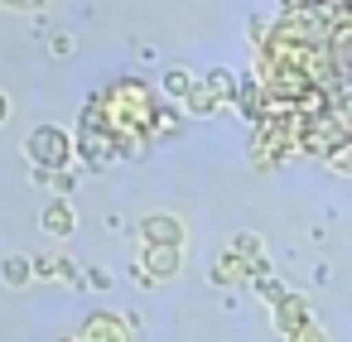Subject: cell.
Segmentation results:
<instances>
[{"mask_svg":"<svg viewBox=\"0 0 352 342\" xmlns=\"http://www.w3.org/2000/svg\"><path fill=\"white\" fill-rule=\"evenodd\" d=\"M107 121H111V130L126 140V145H135V135L140 130H150V121H155V102H150V87H140V82H116L111 92H107Z\"/></svg>","mask_w":352,"mask_h":342,"instance_id":"1","label":"cell"},{"mask_svg":"<svg viewBox=\"0 0 352 342\" xmlns=\"http://www.w3.org/2000/svg\"><path fill=\"white\" fill-rule=\"evenodd\" d=\"M25 150L34 155V164H44V169H58V164H68V155H73V140H68L63 130L44 126V130H34V135H30V145H25Z\"/></svg>","mask_w":352,"mask_h":342,"instance_id":"2","label":"cell"},{"mask_svg":"<svg viewBox=\"0 0 352 342\" xmlns=\"http://www.w3.org/2000/svg\"><path fill=\"white\" fill-rule=\"evenodd\" d=\"M82 342H131L126 337V323L111 318V313H92L87 328H82Z\"/></svg>","mask_w":352,"mask_h":342,"instance_id":"3","label":"cell"},{"mask_svg":"<svg viewBox=\"0 0 352 342\" xmlns=\"http://www.w3.org/2000/svg\"><path fill=\"white\" fill-rule=\"evenodd\" d=\"M145 241L150 246H179V222L174 217H145Z\"/></svg>","mask_w":352,"mask_h":342,"instance_id":"4","label":"cell"},{"mask_svg":"<svg viewBox=\"0 0 352 342\" xmlns=\"http://www.w3.org/2000/svg\"><path fill=\"white\" fill-rule=\"evenodd\" d=\"M73 207L68 203H49L44 207V231H54V236H73Z\"/></svg>","mask_w":352,"mask_h":342,"instance_id":"5","label":"cell"},{"mask_svg":"<svg viewBox=\"0 0 352 342\" xmlns=\"http://www.w3.org/2000/svg\"><path fill=\"white\" fill-rule=\"evenodd\" d=\"M145 270H155V275H174V270H179V246H150Z\"/></svg>","mask_w":352,"mask_h":342,"instance_id":"6","label":"cell"},{"mask_svg":"<svg viewBox=\"0 0 352 342\" xmlns=\"http://www.w3.org/2000/svg\"><path fill=\"white\" fill-rule=\"evenodd\" d=\"M275 323H280L285 332H299V328L309 323V313H304V304H299V299H280V308H275Z\"/></svg>","mask_w":352,"mask_h":342,"instance_id":"7","label":"cell"},{"mask_svg":"<svg viewBox=\"0 0 352 342\" xmlns=\"http://www.w3.org/2000/svg\"><path fill=\"white\" fill-rule=\"evenodd\" d=\"M164 92L169 97H184V92H193V78L184 68H174V73H164Z\"/></svg>","mask_w":352,"mask_h":342,"instance_id":"8","label":"cell"},{"mask_svg":"<svg viewBox=\"0 0 352 342\" xmlns=\"http://www.w3.org/2000/svg\"><path fill=\"white\" fill-rule=\"evenodd\" d=\"M328 164H333V169H342V174H352V135H342V140H338V150L328 155Z\"/></svg>","mask_w":352,"mask_h":342,"instance_id":"9","label":"cell"},{"mask_svg":"<svg viewBox=\"0 0 352 342\" xmlns=\"http://www.w3.org/2000/svg\"><path fill=\"white\" fill-rule=\"evenodd\" d=\"M6 280H10V284H25V280H30V260H25V255L6 260Z\"/></svg>","mask_w":352,"mask_h":342,"instance_id":"10","label":"cell"},{"mask_svg":"<svg viewBox=\"0 0 352 342\" xmlns=\"http://www.w3.org/2000/svg\"><path fill=\"white\" fill-rule=\"evenodd\" d=\"M289 342H323V332H318L314 323H304L299 332H289Z\"/></svg>","mask_w":352,"mask_h":342,"instance_id":"11","label":"cell"},{"mask_svg":"<svg viewBox=\"0 0 352 342\" xmlns=\"http://www.w3.org/2000/svg\"><path fill=\"white\" fill-rule=\"evenodd\" d=\"M289 10H309V5H342V0H285Z\"/></svg>","mask_w":352,"mask_h":342,"instance_id":"12","label":"cell"},{"mask_svg":"<svg viewBox=\"0 0 352 342\" xmlns=\"http://www.w3.org/2000/svg\"><path fill=\"white\" fill-rule=\"evenodd\" d=\"M0 5H15V10H39V5H49V0H0Z\"/></svg>","mask_w":352,"mask_h":342,"instance_id":"13","label":"cell"},{"mask_svg":"<svg viewBox=\"0 0 352 342\" xmlns=\"http://www.w3.org/2000/svg\"><path fill=\"white\" fill-rule=\"evenodd\" d=\"M6 111H10V106H6V97H0V121H6Z\"/></svg>","mask_w":352,"mask_h":342,"instance_id":"14","label":"cell"}]
</instances>
